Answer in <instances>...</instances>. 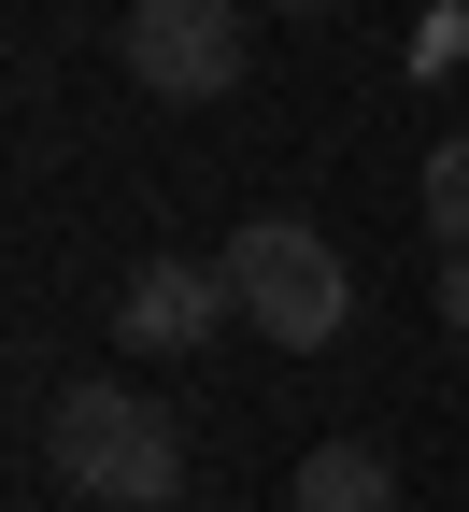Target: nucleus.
<instances>
[{"label": "nucleus", "mask_w": 469, "mask_h": 512, "mask_svg": "<svg viewBox=\"0 0 469 512\" xmlns=\"http://www.w3.org/2000/svg\"><path fill=\"white\" fill-rule=\"evenodd\" d=\"M43 456H57V484H72L86 512H171V498H185V427L143 399V384H114V370L57 384Z\"/></svg>", "instance_id": "f257e3e1"}, {"label": "nucleus", "mask_w": 469, "mask_h": 512, "mask_svg": "<svg viewBox=\"0 0 469 512\" xmlns=\"http://www.w3.org/2000/svg\"><path fill=\"white\" fill-rule=\"evenodd\" d=\"M228 285H242V328L285 342V356H327L342 313H356V271H342V242L313 214H242L228 228Z\"/></svg>", "instance_id": "f03ea898"}, {"label": "nucleus", "mask_w": 469, "mask_h": 512, "mask_svg": "<svg viewBox=\"0 0 469 512\" xmlns=\"http://www.w3.org/2000/svg\"><path fill=\"white\" fill-rule=\"evenodd\" d=\"M256 57L242 0H128V86L143 100H228Z\"/></svg>", "instance_id": "7ed1b4c3"}, {"label": "nucleus", "mask_w": 469, "mask_h": 512, "mask_svg": "<svg viewBox=\"0 0 469 512\" xmlns=\"http://www.w3.org/2000/svg\"><path fill=\"white\" fill-rule=\"evenodd\" d=\"M228 313H242L228 256H143V271H128V299H114V342H128V356H199Z\"/></svg>", "instance_id": "20e7f679"}, {"label": "nucleus", "mask_w": 469, "mask_h": 512, "mask_svg": "<svg viewBox=\"0 0 469 512\" xmlns=\"http://www.w3.org/2000/svg\"><path fill=\"white\" fill-rule=\"evenodd\" d=\"M299 512H398V470L370 441H313L299 456Z\"/></svg>", "instance_id": "39448f33"}, {"label": "nucleus", "mask_w": 469, "mask_h": 512, "mask_svg": "<svg viewBox=\"0 0 469 512\" xmlns=\"http://www.w3.org/2000/svg\"><path fill=\"white\" fill-rule=\"evenodd\" d=\"M427 228H441V256H469V128L427 143Z\"/></svg>", "instance_id": "423d86ee"}, {"label": "nucleus", "mask_w": 469, "mask_h": 512, "mask_svg": "<svg viewBox=\"0 0 469 512\" xmlns=\"http://www.w3.org/2000/svg\"><path fill=\"white\" fill-rule=\"evenodd\" d=\"M441 328L469 342V256H441Z\"/></svg>", "instance_id": "0eeeda50"}, {"label": "nucleus", "mask_w": 469, "mask_h": 512, "mask_svg": "<svg viewBox=\"0 0 469 512\" xmlns=\"http://www.w3.org/2000/svg\"><path fill=\"white\" fill-rule=\"evenodd\" d=\"M285 15H327V0H285Z\"/></svg>", "instance_id": "6e6552de"}]
</instances>
